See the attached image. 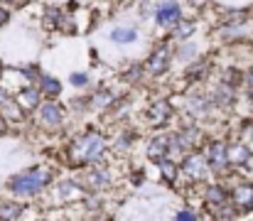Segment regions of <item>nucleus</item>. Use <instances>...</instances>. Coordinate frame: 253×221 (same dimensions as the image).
I'll return each mask as SVG.
<instances>
[{"label": "nucleus", "instance_id": "23", "mask_svg": "<svg viewBox=\"0 0 253 221\" xmlns=\"http://www.w3.org/2000/svg\"><path fill=\"white\" fill-rule=\"evenodd\" d=\"M106 101H111V93H98V96L93 98V106H98V108H101Z\"/></svg>", "mask_w": 253, "mask_h": 221}, {"label": "nucleus", "instance_id": "16", "mask_svg": "<svg viewBox=\"0 0 253 221\" xmlns=\"http://www.w3.org/2000/svg\"><path fill=\"white\" fill-rule=\"evenodd\" d=\"M62 197L64 199H77V197H82V189L74 182H64L62 184Z\"/></svg>", "mask_w": 253, "mask_h": 221}, {"label": "nucleus", "instance_id": "14", "mask_svg": "<svg viewBox=\"0 0 253 221\" xmlns=\"http://www.w3.org/2000/svg\"><path fill=\"white\" fill-rule=\"evenodd\" d=\"M22 214L20 204H0V219H17Z\"/></svg>", "mask_w": 253, "mask_h": 221}, {"label": "nucleus", "instance_id": "9", "mask_svg": "<svg viewBox=\"0 0 253 221\" xmlns=\"http://www.w3.org/2000/svg\"><path fill=\"white\" fill-rule=\"evenodd\" d=\"M234 202L244 209H251L253 207V184H241L234 189Z\"/></svg>", "mask_w": 253, "mask_h": 221}, {"label": "nucleus", "instance_id": "12", "mask_svg": "<svg viewBox=\"0 0 253 221\" xmlns=\"http://www.w3.org/2000/svg\"><path fill=\"white\" fill-rule=\"evenodd\" d=\"M135 37H138V32H135L133 27H118V30H113V35H111V40L118 42V44H128V42H133Z\"/></svg>", "mask_w": 253, "mask_h": 221}, {"label": "nucleus", "instance_id": "3", "mask_svg": "<svg viewBox=\"0 0 253 221\" xmlns=\"http://www.w3.org/2000/svg\"><path fill=\"white\" fill-rule=\"evenodd\" d=\"M182 167H184V172H187L192 179H204L207 172H209V162H207L204 155H189Z\"/></svg>", "mask_w": 253, "mask_h": 221}, {"label": "nucleus", "instance_id": "6", "mask_svg": "<svg viewBox=\"0 0 253 221\" xmlns=\"http://www.w3.org/2000/svg\"><path fill=\"white\" fill-rule=\"evenodd\" d=\"M168 62H169V52L165 47H160V49L148 59V72L153 74V76H158V74H163L168 69Z\"/></svg>", "mask_w": 253, "mask_h": 221}, {"label": "nucleus", "instance_id": "7", "mask_svg": "<svg viewBox=\"0 0 253 221\" xmlns=\"http://www.w3.org/2000/svg\"><path fill=\"white\" fill-rule=\"evenodd\" d=\"M15 103H17L20 108L30 111V108H35V106L40 103V91H37V88H22V91L15 96Z\"/></svg>", "mask_w": 253, "mask_h": 221}, {"label": "nucleus", "instance_id": "19", "mask_svg": "<svg viewBox=\"0 0 253 221\" xmlns=\"http://www.w3.org/2000/svg\"><path fill=\"white\" fill-rule=\"evenodd\" d=\"M192 32H194V22H182L179 30H177L179 37H187V35H192Z\"/></svg>", "mask_w": 253, "mask_h": 221}, {"label": "nucleus", "instance_id": "8", "mask_svg": "<svg viewBox=\"0 0 253 221\" xmlns=\"http://www.w3.org/2000/svg\"><path fill=\"white\" fill-rule=\"evenodd\" d=\"M169 145H174V138H169V135L155 138V140L148 145V155H150V157H155V160H160V157L169 150Z\"/></svg>", "mask_w": 253, "mask_h": 221}, {"label": "nucleus", "instance_id": "15", "mask_svg": "<svg viewBox=\"0 0 253 221\" xmlns=\"http://www.w3.org/2000/svg\"><path fill=\"white\" fill-rule=\"evenodd\" d=\"M42 91H44V93H49V96H57V93L62 91V86H59V81H57V79L42 76Z\"/></svg>", "mask_w": 253, "mask_h": 221}, {"label": "nucleus", "instance_id": "25", "mask_svg": "<svg viewBox=\"0 0 253 221\" xmlns=\"http://www.w3.org/2000/svg\"><path fill=\"white\" fill-rule=\"evenodd\" d=\"M7 17H10V15H7V10H5V7H0V25H5V22H7Z\"/></svg>", "mask_w": 253, "mask_h": 221}, {"label": "nucleus", "instance_id": "20", "mask_svg": "<svg viewBox=\"0 0 253 221\" xmlns=\"http://www.w3.org/2000/svg\"><path fill=\"white\" fill-rule=\"evenodd\" d=\"M194 49H197L194 44H184V47L179 49V59H187V57L192 59V57H194Z\"/></svg>", "mask_w": 253, "mask_h": 221}, {"label": "nucleus", "instance_id": "26", "mask_svg": "<svg viewBox=\"0 0 253 221\" xmlns=\"http://www.w3.org/2000/svg\"><path fill=\"white\" fill-rule=\"evenodd\" d=\"M0 135H5V121L0 118Z\"/></svg>", "mask_w": 253, "mask_h": 221}, {"label": "nucleus", "instance_id": "2", "mask_svg": "<svg viewBox=\"0 0 253 221\" xmlns=\"http://www.w3.org/2000/svg\"><path fill=\"white\" fill-rule=\"evenodd\" d=\"M103 138L96 133V131H88L84 138H79L74 147H72V157L77 160V162H91V160H96V157H101V152H103Z\"/></svg>", "mask_w": 253, "mask_h": 221}, {"label": "nucleus", "instance_id": "17", "mask_svg": "<svg viewBox=\"0 0 253 221\" xmlns=\"http://www.w3.org/2000/svg\"><path fill=\"white\" fill-rule=\"evenodd\" d=\"M160 167H163V175L168 177L169 182H172V179L177 177V167H174V165H172L169 160H165V157H160Z\"/></svg>", "mask_w": 253, "mask_h": 221}, {"label": "nucleus", "instance_id": "11", "mask_svg": "<svg viewBox=\"0 0 253 221\" xmlns=\"http://www.w3.org/2000/svg\"><path fill=\"white\" fill-rule=\"evenodd\" d=\"M168 116H169V103L168 101H158V103L150 108V113H148V118H150L153 123H163Z\"/></svg>", "mask_w": 253, "mask_h": 221}, {"label": "nucleus", "instance_id": "4", "mask_svg": "<svg viewBox=\"0 0 253 221\" xmlns=\"http://www.w3.org/2000/svg\"><path fill=\"white\" fill-rule=\"evenodd\" d=\"M155 17H158L160 25H174V22L179 20V5H177L174 0H165V2L158 7Z\"/></svg>", "mask_w": 253, "mask_h": 221}, {"label": "nucleus", "instance_id": "21", "mask_svg": "<svg viewBox=\"0 0 253 221\" xmlns=\"http://www.w3.org/2000/svg\"><path fill=\"white\" fill-rule=\"evenodd\" d=\"M209 199H211V202H221V199H224V192H221L219 187H211V189H209Z\"/></svg>", "mask_w": 253, "mask_h": 221}, {"label": "nucleus", "instance_id": "10", "mask_svg": "<svg viewBox=\"0 0 253 221\" xmlns=\"http://www.w3.org/2000/svg\"><path fill=\"white\" fill-rule=\"evenodd\" d=\"M40 111H42V121H44L47 126H59V123H62V111H59L57 103L49 101V103H44Z\"/></svg>", "mask_w": 253, "mask_h": 221}, {"label": "nucleus", "instance_id": "1", "mask_svg": "<svg viewBox=\"0 0 253 221\" xmlns=\"http://www.w3.org/2000/svg\"><path fill=\"white\" fill-rule=\"evenodd\" d=\"M49 177H52V175H49L47 170L32 167V170H25V172L10 177L7 189L15 192V194H20V197H32V194H37V192L49 182Z\"/></svg>", "mask_w": 253, "mask_h": 221}, {"label": "nucleus", "instance_id": "27", "mask_svg": "<svg viewBox=\"0 0 253 221\" xmlns=\"http://www.w3.org/2000/svg\"><path fill=\"white\" fill-rule=\"evenodd\" d=\"M249 84H251V86H253V72L249 74Z\"/></svg>", "mask_w": 253, "mask_h": 221}, {"label": "nucleus", "instance_id": "18", "mask_svg": "<svg viewBox=\"0 0 253 221\" xmlns=\"http://www.w3.org/2000/svg\"><path fill=\"white\" fill-rule=\"evenodd\" d=\"M189 106H192V111H194L197 116H202V113H207L209 101H207V98H192V101H189Z\"/></svg>", "mask_w": 253, "mask_h": 221}, {"label": "nucleus", "instance_id": "13", "mask_svg": "<svg viewBox=\"0 0 253 221\" xmlns=\"http://www.w3.org/2000/svg\"><path fill=\"white\" fill-rule=\"evenodd\" d=\"M226 160L229 162H246L249 160V147L244 145H236V147H226Z\"/></svg>", "mask_w": 253, "mask_h": 221}, {"label": "nucleus", "instance_id": "24", "mask_svg": "<svg viewBox=\"0 0 253 221\" xmlns=\"http://www.w3.org/2000/svg\"><path fill=\"white\" fill-rule=\"evenodd\" d=\"M177 219H182V221L189 219V221H192V219H194V214H192V212H179V214H177Z\"/></svg>", "mask_w": 253, "mask_h": 221}, {"label": "nucleus", "instance_id": "5", "mask_svg": "<svg viewBox=\"0 0 253 221\" xmlns=\"http://www.w3.org/2000/svg\"><path fill=\"white\" fill-rule=\"evenodd\" d=\"M207 162L214 167V170H221V167H226V145L224 143H214V145H209L207 150Z\"/></svg>", "mask_w": 253, "mask_h": 221}, {"label": "nucleus", "instance_id": "22", "mask_svg": "<svg viewBox=\"0 0 253 221\" xmlns=\"http://www.w3.org/2000/svg\"><path fill=\"white\" fill-rule=\"evenodd\" d=\"M86 81H88V76H86V74H72V84H77V86H84Z\"/></svg>", "mask_w": 253, "mask_h": 221}]
</instances>
